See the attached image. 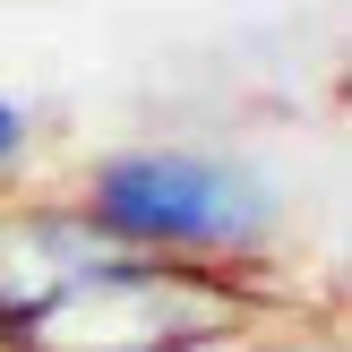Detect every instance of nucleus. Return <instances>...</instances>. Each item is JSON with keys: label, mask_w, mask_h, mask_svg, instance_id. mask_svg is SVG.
I'll use <instances>...</instances> for the list:
<instances>
[{"label": "nucleus", "mask_w": 352, "mask_h": 352, "mask_svg": "<svg viewBox=\"0 0 352 352\" xmlns=\"http://www.w3.org/2000/svg\"><path fill=\"white\" fill-rule=\"evenodd\" d=\"M26 155H34V112L0 95V189H9L17 172H26Z\"/></svg>", "instance_id": "20e7f679"}, {"label": "nucleus", "mask_w": 352, "mask_h": 352, "mask_svg": "<svg viewBox=\"0 0 352 352\" xmlns=\"http://www.w3.org/2000/svg\"><path fill=\"white\" fill-rule=\"evenodd\" d=\"M103 258H120V241H103L78 198H0V344Z\"/></svg>", "instance_id": "7ed1b4c3"}, {"label": "nucleus", "mask_w": 352, "mask_h": 352, "mask_svg": "<svg viewBox=\"0 0 352 352\" xmlns=\"http://www.w3.org/2000/svg\"><path fill=\"white\" fill-rule=\"evenodd\" d=\"M78 206L103 241L138 258H189V267H258L284 232V189L267 164L223 146H120L95 155Z\"/></svg>", "instance_id": "f257e3e1"}, {"label": "nucleus", "mask_w": 352, "mask_h": 352, "mask_svg": "<svg viewBox=\"0 0 352 352\" xmlns=\"http://www.w3.org/2000/svg\"><path fill=\"white\" fill-rule=\"evenodd\" d=\"M275 309L258 267H189V258H103L69 292H52L0 352H189L215 336H267Z\"/></svg>", "instance_id": "f03ea898"}]
</instances>
